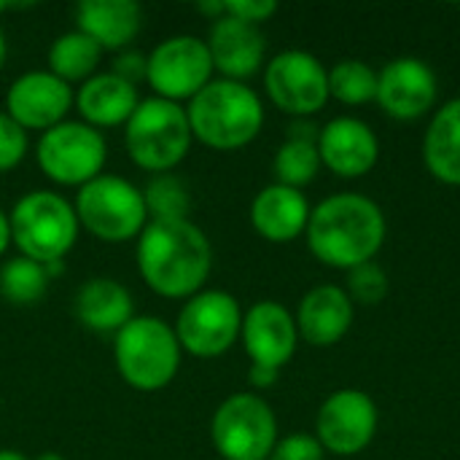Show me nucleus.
Masks as SVG:
<instances>
[{
  "label": "nucleus",
  "mask_w": 460,
  "mask_h": 460,
  "mask_svg": "<svg viewBox=\"0 0 460 460\" xmlns=\"http://www.w3.org/2000/svg\"><path fill=\"white\" fill-rule=\"evenodd\" d=\"M113 73H116V75H121L124 81H129V84H135V86H137V81H143V78H146V57H143V54H137V51H124V54H119V57H116V62H113Z\"/></svg>",
  "instance_id": "34"
},
{
  "label": "nucleus",
  "mask_w": 460,
  "mask_h": 460,
  "mask_svg": "<svg viewBox=\"0 0 460 460\" xmlns=\"http://www.w3.org/2000/svg\"><path fill=\"white\" fill-rule=\"evenodd\" d=\"M210 439L224 460H270L280 439L278 418L259 394H232L213 412Z\"/></svg>",
  "instance_id": "8"
},
{
  "label": "nucleus",
  "mask_w": 460,
  "mask_h": 460,
  "mask_svg": "<svg viewBox=\"0 0 460 460\" xmlns=\"http://www.w3.org/2000/svg\"><path fill=\"white\" fill-rule=\"evenodd\" d=\"M11 245V226H8V213L0 210V256L5 253V248Z\"/></svg>",
  "instance_id": "37"
},
{
  "label": "nucleus",
  "mask_w": 460,
  "mask_h": 460,
  "mask_svg": "<svg viewBox=\"0 0 460 460\" xmlns=\"http://www.w3.org/2000/svg\"><path fill=\"white\" fill-rule=\"evenodd\" d=\"M294 321L299 340H305L313 348H334L353 329L356 305L350 302L342 286L321 283L302 296Z\"/></svg>",
  "instance_id": "19"
},
{
  "label": "nucleus",
  "mask_w": 460,
  "mask_h": 460,
  "mask_svg": "<svg viewBox=\"0 0 460 460\" xmlns=\"http://www.w3.org/2000/svg\"><path fill=\"white\" fill-rule=\"evenodd\" d=\"M278 377H280V372H278V369H270V367H256V364H251V369H248V385L253 388V394H256V391L272 388V385L278 383Z\"/></svg>",
  "instance_id": "35"
},
{
  "label": "nucleus",
  "mask_w": 460,
  "mask_h": 460,
  "mask_svg": "<svg viewBox=\"0 0 460 460\" xmlns=\"http://www.w3.org/2000/svg\"><path fill=\"white\" fill-rule=\"evenodd\" d=\"M191 137L213 151H240L264 127L261 97L240 81L213 78L186 105Z\"/></svg>",
  "instance_id": "3"
},
{
  "label": "nucleus",
  "mask_w": 460,
  "mask_h": 460,
  "mask_svg": "<svg viewBox=\"0 0 460 460\" xmlns=\"http://www.w3.org/2000/svg\"><path fill=\"white\" fill-rule=\"evenodd\" d=\"M143 199L148 208V218H189L191 210L189 189L172 172L154 175L143 189Z\"/></svg>",
  "instance_id": "29"
},
{
  "label": "nucleus",
  "mask_w": 460,
  "mask_h": 460,
  "mask_svg": "<svg viewBox=\"0 0 460 460\" xmlns=\"http://www.w3.org/2000/svg\"><path fill=\"white\" fill-rule=\"evenodd\" d=\"M27 154V132L8 116L0 113V172L13 170Z\"/></svg>",
  "instance_id": "31"
},
{
  "label": "nucleus",
  "mask_w": 460,
  "mask_h": 460,
  "mask_svg": "<svg viewBox=\"0 0 460 460\" xmlns=\"http://www.w3.org/2000/svg\"><path fill=\"white\" fill-rule=\"evenodd\" d=\"M342 288L348 291L353 305L375 307V305L385 302L391 283H388V272L377 261H367V264L348 272V280H345Z\"/></svg>",
  "instance_id": "30"
},
{
  "label": "nucleus",
  "mask_w": 460,
  "mask_h": 460,
  "mask_svg": "<svg viewBox=\"0 0 460 460\" xmlns=\"http://www.w3.org/2000/svg\"><path fill=\"white\" fill-rule=\"evenodd\" d=\"M310 213L313 208L305 191L283 183H270L251 202V226L267 243L286 245L296 237H305Z\"/></svg>",
  "instance_id": "20"
},
{
  "label": "nucleus",
  "mask_w": 460,
  "mask_h": 460,
  "mask_svg": "<svg viewBox=\"0 0 460 460\" xmlns=\"http://www.w3.org/2000/svg\"><path fill=\"white\" fill-rule=\"evenodd\" d=\"M5 8H11V3H5V0H0V13H3Z\"/></svg>",
  "instance_id": "41"
},
{
  "label": "nucleus",
  "mask_w": 460,
  "mask_h": 460,
  "mask_svg": "<svg viewBox=\"0 0 460 460\" xmlns=\"http://www.w3.org/2000/svg\"><path fill=\"white\" fill-rule=\"evenodd\" d=\"M140 105L137 86L124 81L121 75L111 73H97L89 81H84L75 92L73 108L84 119V124L94 129H108V127H124L135 108Z\"/></svg>",
  "instance_id": "21"
},
{
  "label": "nucleus",
  "mask_w": 460,
  "mask_h": 460,
  "mask_svg": "<svg viewBox=\"0 0 460 460\" xmlns=\"http://www.w3.org/2000/svg\"><path fill=\"white\" fill-rule=\"evenodd\" d=\"M199 11L216 22V19L224 16V0H205V3H199Z\"/></svg>",
  "instance_id": "36"
},
{
  "label": "nucleus",
  "mask_w": 460,
  "mask_h": 460,
  "mask_svg": "<svg viewBox=\"0 0 460 460\" xmlns=\"http://www.w3.org/2000/svg\"><path fill=\"white\" fill-rule=\"evenodd\" d=\"M205 43L213 59V70L221 73V78L245 84L267 65V38L261 27L245 24L234 16L224 13L216 19Z\"/></svg>",
  "instance_id": "18"
},
{
  "label": "nucleus",
  "mask_w": 460,
  "mask_h": 460,
  "mask_svg": "<svg viewBox=\"0 0 460 460\" xmlns=\"http://www.w3.org/2000/svg\"><path fill=\"white\" fill-rule=\"evenodd\" d=\"M5 54H8V46H5V35H3V30H0V70H3V65H5Z\"/></svg>",
  "instance_id": "39"
},
{
  "label": "nucleus",
  "mask_w": 460,
  "mask_h": 460,
  "mask_svg": "<svg viewBox=\"0 0 460 460\" xmlns=\"http://www.w3.org/2000/svg\"><path fill=\"white\" fill-rule=\"evenodd\" d=\"M321 164L340 178H364L380 162V137L358 116H334L318 132Z\"/></svg>",
  "instance_id": "17"
},
{
  "label": "nucleus",
  "mask_w": 460,
  "mask_h": 460,
  "mask_svg": "<svg viewBox=\"0 0 460 460\" xmlns=\"http://www.w3.org/2000/svg\"><path fill=\"white\" fill-rule=\"evenodd\" d=\"M375 102L394 121H418L437 111L439 78L420 57H396L377 70Z\"/></svg>",
  "instance_id": "14"
},
{
  "label": "nucleus",
  "mask_w": 460,
  "mask_h": 460,
  "mask_svg": "<svg viewBox=\"0 0 460 460\" xmlns=\"http://www.w3.org/2000/svg\"><path fill=\"white\" fill-rule=\"evenodd\" d=\"M240 342L256 367H270V369H283L296 348H299V332L294 313L272 299H261L251 305L243 313V329H240Z\"/></svg>",
  "instance_id": "16"
},
{
  "label": "nucleus",
  "mask_w": 460,
  "mask_h": 460,
  "mask_svg": "<svg viewBox=\"0 0 460 460\" xmlns=\"http://www.w3.org/2000/svg\"><path fill=\"white\" fill-rule=\"evenodd\" d=\"M423 164L434 181L460 189V94L431 113L423 132Z\"/></svg>",
  "instance_id": "23"
},
{
  "label": "nucleus",
  "mask_w": 460,
  "mask_h": 460,
  "mask_svg": "<svg viewBox=\"0 0 460 460\" xmlns=\"http://www.w3.org/2000/svg\"><path fill=\"white\" fill-rule=\"evenodd\" d=\"M191 127L186 105L162 97L140 100L124 124V146L129 159L154 175L175 170L191 151Z\"/></svg>",
  "instance_id": "5"
},
{
  "label": "nucleus",
  "mask_w": 460,
  "mask_h": 460,
  "mask_svg": "<svg viewBox=\"0 0 460 460\" xmlns=\"http://www.w3.org/2000/svg\"><path fill=\"white\" fill-rule=\"evenodd\" d=\"M0 460H30L27 456L16 453V450H0Z\"/></svg>",
  "instance_id": "38"
},
{
  "label": "nucleus",
  "mask_w": 460,
  "mask_h": 460,
  "mask_svg": "<svg viewBox=\"0 0 460 460\" xmlns=\"http://www.w3.org/2000/svg\"><path fill=\"white\" fill-rule=\"evenodd\" d=\"M321 154H318V140H302V137H286L280 148L275 151L272 170H275V183L291 186V189H305L318 178L321 170Z\"/></svg>",
  "instance_id": "27"
},
{
  "label": "nucleus",
  "mask_w": 460,
  "mask_h": 460,
  "mask_svg": "<svg viewBox=\"0 0 460 460\" xmlns=\"http://www.w3.org/2000/svg\"><path fill=\"white\" fill-rule=\"evenodd\" d=\"M35 460H65L59 453H43V456H38Z\"/></svg>",
  "instance_id": "40"
},
{
  "label": "nucleus",
  "mask_w": 460,
  "mask_h": 460,
  "mask_svg": "<svg viewBox=\"0 0 460 460\" xmlns=\"http://www.w3.org/2000/svg\"><path fill=\"white\" fill-rule=\"evenodd\" d=\"M329 97L348 108L375 102L377 70L364 59H340L334 67H329Z\"/></svg>",
  "instance_id": "26"
},
{
  "label": "nucleus",
  "mask_w": 460,
  "mask_h": 460,
  "mask_svg": "<svg viewBox=\"0 0 460 460\" xmlns=\"http://www.w3.org/2000/svg\"><path fill=\"white\" fill-rule=\"evenodd\" d=\"M380 429L377 402L361 388H340L323 399L315 415V439L337 458L364 453Z\"/></svg>",
  "instance_id": "13"
},
{
  "label": "nucleus",
  "mask_w": 460,
  "mask_h": 460,
  "mask_svg": "<svg viewBox=\"0 0 460 460\" xmlns=\"http://www.w3.org/2000/svg\"><path fill=\"white\" fill-rule=\"evenodd\" d=\"M73 210L81 229H86L94 240L111 245L137 240L148 224L143 189H137L127 178L108 172L78 189Z\"/></svg>",
  "instance_id": "7"
},
{
  "label": "nucleus",
  "mask_w": 460,
  "mask_h": 460,
  "mask_svg": "<svg viewBox=\"0 0 460 460\" xmlns=\"http://www.w3.org/2000/svg\"><path fill=\"white\" fill-rule=\"evenodd\" d=\"M75 102L70 84L59 81L49 70L22 73L5 92V113L27 129H51L65 121L67 111Z\"/></svg>",
  "instance_id": "15"
},
{
  "label": "nucleus",
  "mask_w": 460,
  "mask_h": 460,
  "mask_svg": "<svg viewBox=\"0 0 460 460\" xmlns=\"http://www.w3.org/2000/svg\"><path fill=\"white\" fill-rule=\"evenodd\" d=\"M270 460H326V450L315 434H288L278 439Z\"/></svg>",
  "instance_id": "32"
},
{
  "label": "nucleus",
  "mask_w": 460,
  "mask_h": 460,
  "mask_svg": "<svg viewBox=\"0 0 460 460\" xmlns=\"http://www.w3.org/2000/svg\"><path fill=\"white\" fill-rule=\"evenodd\" d=\"M137 272L164 299H191L213 272V245L189 218H148L137 237Z\"/></svg>",
  "instance_id": "1"
},
{
  "label": "nucleus",
  "mask_w": 460,
  "mask_h": 460,
  "mask_svg": "<svg viewBox=\"0 0 460 460\" xmlns=\"http://www.w3.org/2000/svg\"><path fill=\"white\" fill-rule=\"evenodd\" d=\"M388 237V221L383 208L358 191H340L321 199L307 221L310 253L332 270L350 272L367 261H375Z\"/></svg>",
  "instance_id": "2"
},
{
  "label": "nucleus",
  "mask_w": 460,
  "mask_h": 460,
  "mask_svg": "<svg viewBox=\"0 0 460 460\" xmlns=\"http://www.w3.org/2000/svg\"><path fill=\"white\" fill-rule=\"evenodd\" d=\"M181 353L175 329L156 315H135L113 334L116 369L121 380L140 394L167 388L181 369Z\"/></svg>",
  "instance_id": "4"
},
{
  "label": "nucleus",
  "mask_w": 460,
  "mask_h": 460,
  "mask_svg": "<svg viewBox=\"0 0 460 460\" xmlns=\"http://www.w3.org/2000/svg\"><path fill=\"white\" fill-rule=\"evenodd\" d=\"M264 92L286 116L313 119L332 100L329 67L310 51L286 49L264 65Z\"/></svg>",
  "instance_id": "11"
},
{
  "label": "nucleus",
  "mask_w": 460,
  "mask_h": 460,
  "mask_svg": "<svg viewBox=\"0 0 460 460\" xmlns=\"http://www.w3.org/2000/svg\"><path fill=\"white\" fill-rule=\"evenodd\" d=\"M100 59L102 49L89 35L70 30L59 35L49 49V73H54L65 84H84L97 75Z\"/></svg>",
  "instance_id": "25"
},
{
  "label": "nucleus",
  "mask_w": 460,
  "mask_h": 460,
  "mask_svg": "<svg viewBox=\"0 0 460 460\" xmlns=\"http://www.w3.org/2000/svg\"><path fill=\"white\" fill-rule=\"evenodd\" d=\"M213 59L208 43L197 35H172L154 46L146 57V81L154 97L189 102L213 81Z\"/></svg>",
  "instance_id": "12"
},
{
  "label": "nucleus",
  "mask_w": 460,
  "mask_h": 460,
  "mask_svg": "<svg viewBox=\"0 0 460 460\" xmlns=\"http://www.w3.org/2000/svg\"><path fill=\"white\" fill-rule=\"evenodd\" d=\"M35 159L43 175L59 186H86L100 178L108 162V146L100 129L84 121H62L46 129L35 146Z\"/></svg>",
  "instance_id": "9"
},
{
  "label": "nucleus",
  "mask_w": 460,
  "mask_h": 460,
  "mask_svg": "<svg viewBox=\"0 0 460 460\" xmlns=\"http://www.w3.org/2000/svg\"><path fill=\"white\" fill-rule=\"evenodd\" d=\"M11 243L19 256L38 264L62 261L78 240V218L73 205L57 191H30L8 213Z\"/></svg>",
  "instance_id": "6"
},
{
  "label": "nucleus",
  "mask_w": 460,
  "mask_h": 460,
  "mask_svg": "<svg viewBox=\"0 0 460 460\" xmlns=\"http://www.w3.org/2000/svg\"><path fill=\"white\" fill-rule=\"evenodd\" d=\"M75 315L97 334H116L135 318L132 294L113 278H92L75 294Z\"/></svg>",
  "instance_id": "24"
},
{
  "label": "nucleus",
  "mask_w": 460,
  "mask_h": 460,
  "mask_svg": "<svg viewBox=\"0 0 460 460\" xmlns=\"http://www.w3.org/2000/svg\"><path fill=\"white\" fill-rule=\"evenodd\" d=\"M49 272L43 264L16 256L0 267V294L11 305H35L49 288Z\"/></svg>",
  "instance_id": "28"
},
{
  "label": "nucleus",
  "mask_w": 460,
  "mask_h": 460,
  "mask_svg": "<svg viewBox=\"0 0 460 460\" xmlns=\"http://www.w3.org/2000/svg\"><path fill=\"white\" fill-rule=\"evenodd\" d=\"M172 329L183 353L194 358H218L240 340L243 307L229 291L208 288L183 302Z\"/></svg>",
  "instance_id": "10"
},
{
  "label": "nucleus",
  "mask_w": 460,
  "mask_h": 460,
  "mask_svg": "<svg viewBox=\"0 0 460 460\" xmlns=\"http://www.w3.org/2000/svg\"><path fill=\"white\" fill-rule=\"evenodd\" d=\"M75 24L102 51H119L137 38L143 8L135 0H81L75 5Z\"/></svg>",
  "instance_id": "22"
},
{
  "label": "nucleus",
  "mask_w": 460,
  "mask_h": 460,
  "mask_svg": "<svg viewBox=\"0 0 460 460\" xmlns=\"http://www.w3.org/2000/svg\"><path fill=\"white\" fill-rule=\"evenodd\" d=\"M224 13L245 24L261 27L278 13V3L275 0H224Z\"/></svg>",
  "instance_id": "33"
}]
</instances>
